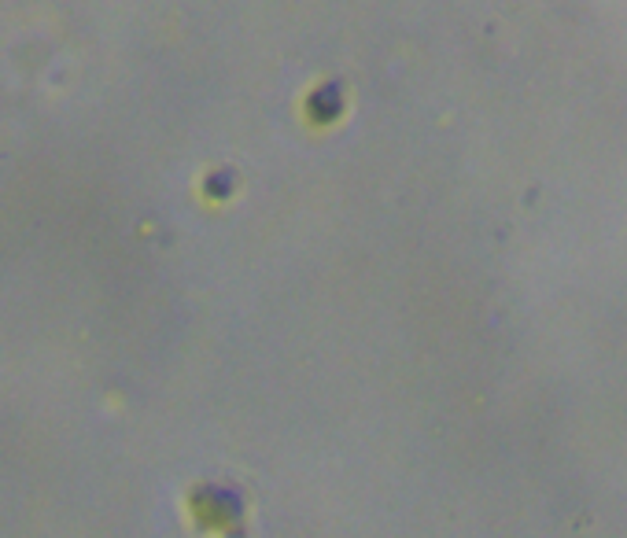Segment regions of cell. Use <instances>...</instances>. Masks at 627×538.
<instances>
[{"label": "cell", "mask_w": 627, "mask_h": 538, "mask_svg": "<svg viewBox=\"0 0 627 538\" xmlns=\"http://www.w3.org/2000/svg\"><path fill=\"white\" fill-rule=\"evenodd\" d=\"M347 111V93L340 82H314L303 96V118H307L314 129H325V126H336Z\"/></svg>", "instance_id": "obj_1"}]
</instances>
